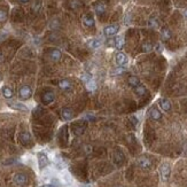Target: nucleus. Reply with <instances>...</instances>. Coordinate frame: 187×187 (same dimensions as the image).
Masks as SVG:
<instances>
[{
  "mask_svg": "<svg viewBox=\"0 0 187 187\" xmlns=\"http://www.w3.org/2000/svg\"><path fill=\"white\" fill-rule=\"evenodd\" d=\"M160 173H161V178L163 181H168L171 174V168L168 163H163L160 168Z\"/></svg>",
  "mask_w": 187,
  "mask_h": 187,
  "instance_id": "1",
  "label": "nucleus"
},
{
  "mask_svg": "<svg viewBox=\"0 0 187 187\" xmlns=\"http://www.w3.org/2000/svg\"><path fill=\"white\" fill-rule=\"evenodd\" d=\"M8 107H11L12 109L19 110V111H29V108L26 107L24 103L19 102V101H8L7 102Z\"/></svg>",
  "mask_w": 187,
  "mask_h": 187,
  "instance_id": "2",
  "label": "nucleus"
},
{
  "mask_svg": "<svg viewBox=\"0 0 187 187\" xmlns=\"http://www.w3.org/2000/svg\"><path fill=\"white\" fill-rule=\"evenodd\" d=\"M31 93H32V91H31V87L30 86H28V85H24V86H22L19 91V95L20 98L22 99V100H28L29 98L31 97Z\"/></svg>",
  "mask_w": 187,
  "mask_h": 187,
  "instance_id": "3",
  "label": "nucleus"
},
{
  "mask_svg": "<svg viewBox=\"0 0 187 187\" xmlns=\"http://www.w3.org/2000/svg\"><path fill=\"white\" fill-rule=\"evenodd\" d=\"M37 158H38V165L40 170H43L45 167H47V164H48V157H47V155L44 152H39L38 154H37Z\"/></svg>",
  "mask_w": 187,
  "mask_h": 187,
  "instance_id": "4",
  "label": "nucleus"
},
{
  "mask_svg": "<svg viewBox=\"0 0 187 187\" xmlns=\"http://www.w3.org/2000/svg\"><path fill=\"white\" fill-rule=\"evenodd\" d=\"M118 30H119V26L113 24V26H106V28L103 29V33H104V36H107V37H113V36H115V35L118 32Z\"/></svg>",
  "mask_w": 187,
  "mask_h": 187,
  "instance_id": "5",
  "label": "nucleus"
},
{
  "mask_svg": "<svg viewBox=\"0 0 187 187\" xmlns=\"http://www.w3.org/2000/svg\"><path fill=\"white\" fill-rule=\"evenodd\" d=\"M13 181L17 186H24L28 182V177L24 173H16L13 177Z\"/></svg>",
  "mask_w": 187,
  "mask_h": 187,
  "instance_id": "6",
  "label": "nucleus"
},
{
  "mask_svg": "<svg viewBox=\"0 0 187 187\" xmlns=\"http://www.w3.org/2000/svg\"><path fill=\"white\" fill-rule=\"evenodd\" d=\"M137 163L142 169H150V167H152V161L149 160L148 157H146V156H140L137 160Z\"/></svg>",
  "mask_w": 187,
  "mask_h": 187,
  "instance_id": "7",
  "label": "nucleus"
},
{
  "mask_svg": "<svg viewBox=\"0 0 187 187\" xmlns=\"http://www.w3.org/2000/svg\"><path fill=\"white\" fill-rule=\"evenodd\" d=\"M115 61L119 67H124V65L128 63V56L122 53V52H118L116 55H115Z\"/></svg>",
  "mask_w": 187,
  "mask_h": 187,
  "instance_id": "8",
  "label": "nucleus"
},
{
  "mask_svg": "<svg viewBox=\"0 0 187 187\" xmlns=\"http://www.w3.org/2000/svg\"><path fill=\"white\" fill-rule=\"evenodd\" d=\"M54 99H55V94H54V92H52V91H47L45 92L44 94H43V97H41V100H43V103L44 104H50L54 101Z\"/></svg>",
  "mask_w": 187,
  "mask_h": 187,
  "instance_id": "9",
  "label": "nucleus"
},
{
  "mask_svg": "<svg viewBox=\"0 0 187 187\" xmlns=\"http://www.w3.org/2000/svg\"><path fill=\"white\" fill-rule=\"evenodd\" d=\"M158 104H160V107H161L164 111H170V110H171V103H170V101H169L168 99H165V98H161V99L158 100Z\"/></svg>",
  "mask_w": 187,
  "mask_h": 187,
  "instance_id": "10",
  "label": "nucleus"
},
{
  "mask_svg": "<svg viewBox=\"0 0 187 187\" xmlns=\"http://www.w3.org/2000/svg\"><path fill=\"white\" fill-rule=\"evenodd\" d=\"M149 116H150L152 119H154V121H160L162 118V114L157 108H152V109L149 110Z\"/></svg>",
  "mask_w": 187,
  "mask_h": 187,
  "instance_id": "11",
  "label": "nucleus"
},
{
  "mask_svg": "<svg viewBox=\"0 0 187 187\" xmlns=\"http://www.w3.org/2000/svg\"><path fill=\"white\" fill-rule=\"evenodd\" d=\"M1 94H2V97L5 98V99L9 100V99L13 98V91H12L11 87H8V86H4L1 89Z\"/></svg>",
  "mask_w": 187,
  "mask_h": 187,
  "instance_id": "12",
  "label": "nucleus"
},
{
  "mask_svg": "<svg viewBox=\"0 0 187 187\" xmlns=\"http://www.w3.org/2000/svg\"><path fill=\"white\" fill-rule=\"evenodd\" d=\"M101 40L100 39H97V38H92L90 39L89 41H87V45H89V47L90 48H93V50H97V48H99L100 46H101Z\"/></svg>",
  "mask_w": 187,
  "mask_h": 187,
  "instance_id": "13",
  "label": "nucleus"
},
{
  "mask_svg": "<svg viewBox=\"0 0 187 187\" xmlns=\"http://www.w3.org/2000/svg\"><path fill=\"white\" fill-rule=\"evenodd\" d=\"M124 44H125V41H124V38H123L122 36H118L114 40V45H115V47H116L118 51H121L123 47H124Z\"/></svg>",
  "mask_w": 187,
  "mask_h": 187,
  "instance_id": "14",
  "label": "nucleus"
},
{
  "mask_svg": "<svg viewBox=\"0 0 187 187\" xmlns=\"http://www.w3.org/2000/svg\"><path fill=\"white\" fill-rule=\"evenodd\" d=\"M171 38V31H170V29L168 28H163L161 31V39L163 41H167L169 39Z\"/></svg>",
  "mask_w": 187,
  "mask_h": 187,
  "instance_id": "15",
  "label": "nucleus"
},
{
  "mask_svg": "<svg viewBox=\"0 0 187 187\" xmlns=\"http://www.w3.org/2000/svg\"><path fill=\"white\" fill-rule=\"evenodd\" d=\"M74 116V114H72V110L70 108H63L62 109V117H63V119L65 121H70L71 118Z\"/></svg>",
  "mask_w": 187,
  "mask_h": 187,
  "instance_id": "16",
  "label": "nucleus"
},
{
  "mask_svg": "<svg viewBox=\"0 0 187 187\" xmlns=\"http://www.w3.org/2000/svg\"><path fill=\"white\" fill-rule=\"evenodd\" d=\"M20 140L21 142L23 143V145H28L30 140H31V136H30V133H28V132H23V133H21V136H20Z\"/></svg>",
  "mask_w": 187,
  "mask_h": 187,
  "instance_id": "17",
  "label": "nucleus"
},
{
  "mask_svg": "<svg viewBox=\"0 0 187 187\" xmlns=\"http://www.w3.org/2000/svg\"><path fill=\"white\" fill-rule=\"evenodd\" d=\"M94 11H95V13L99 14V15H101L106 12V5L102 4V2H98L94 5Z\"/></svg>",
  "mask_w": 187,
  "mask_h": 187,
  "instance_id": "18",
  "label": "nucleus"
},
{
  "mask_svg": "<svg viewBox=\"0 0 187 187\" xmlns=\"http://www.w3.org/2000/svg\"><path fill=\"white\" fill-rule=\"evenodd\" d=\"M83 23L89 28H92L94 26V19L91 16V15H85L84 19H83Z\"/></svg>",
  "mask_w": 187,
  "mask_h": 187,
  "instance_id": "19",
  "label": "nucleus"
},
{
  "mask_svg": "<svg viewBox=\"0 0 187 187\" xmlns=\"http://www.w3.org/2000/svg\"><path fill=\"white\" fill-rule=\"evenodd\" d=\"M61 51H59V50H52L51 53H50V56H51V59L53 60V61H59L60 59H61Z\"/></svg>",
  "mask_w": 187,
  "mask_h": 187,
  "instance_id": "20",
  "label": "nucleus"
},
{
  "mask_svg": "<svg viewBox=\"0 0 187 187\" xmlns=\"http://www.w3.org/2000/svg\"><path fill=\"white\" fill-rule=\"evenodd\" d=\"M59 87H60L61 90L67 91L71 87V84L68 79H62V80H60V83H59Z\"/></svg>",
  "mask_w": 187,
  "mask_h": 187,
  "instance_id": "21",
  "label": "nucleus"
},
{
  "mask_svg": "<svg viewBox=\"0 0 187 187\" xmlns=\"http://www.w3.org/2000/svg\"><path fill=\"white\" fill-rule=\"evenodd\" d=\"M128 82H129L130 86H132V87H137V86L140 85V80H139V78L136 77V76H131V77H129Z\"/></svg>",
  "mask_w": 187,
  "mask_h": 187,
  "instance_id": "22",
  "label": "nucleus"
},
{
  "mask_svg": "<svg viewBox=\"0 0 187 187\" xmlns=\"http://www.w3.org/2000/svg\"><path fill=\"white\" fill-rule=\"evenodd\" d=\"M85 86H86V90L89 91V92H94V91L97 90V83H95L94 79H92V80H90V82H87V83L85 84Z\"/></svg>",
  "mask_w": 187,
  "mask_h": 187,
  "instance_id": "23",
  "label": "nucleus"
},
{
  "mask_svg": "<svg viewBox=\"0 0 187 187\" xmlns=\"http://www.w3.org/2000/svg\"><path fill=\"white\" fill-rule=\"evenodd\" d=\"M134 92H136L138 95H145L147 91H146V87H145V86H142V85H139V86L134 87Z\"/></svg>",
  "mask_w": 187,
  "mask_h": 187,
  "instance_id": "24",
  "label": "nucleus"
},
{
  "mask_svg": "<svg viewBox=\"0 0 187 187\" xmlns=\"http://www.w3.org/2000/svg\"><path fill=\"white\" fill-rule=\"evenodd\" d=\"M80 79L83 80V83H84V84H86L87 82L92 80V79H93V77H92V75H91L90 72H84V74L80 76Z\"/></svg>",
  "mask_w": 187,
  "mask_h": 187,
  "instance_id": "25",
  "label": "nucleus"
},
{
  "mask_svg": "<svg viewBox=\"0 0 187 187\" xmlns=\"http://www.w3.org/2000/svg\"><path fill=\"white\" fill-rule=\"evenodd\" d=\"M152 50H153V45L150 43H143L142 44V51L143 52L147 53V52H150Z\"/></svg>",
  "mask_w": 187,
  "mask_h": 187,
  "instance_id": "26",
  "label": "nucleus"
},
{
  "mask_svg": "<svg viewBox=\"0 0 187 187\" xmlns=\"http://www.w3.org/2000/svg\"><path fill=\"white\" fill-rule=\"evenodd\" d=\"M125 71V68L124 67H118L116 69H114V70L111 71V75H121Z\"/></svg>",
  "mask_w": 187,
  "mask_h": 187,
  "instance_id": "27",
  "label": "nucleus"
},
{
  "mask_svg": "<svg viewBox=\"0 0 187 187\" xmlns=\"http://www.w3.org/2000/svg\"><path fill=\"white\" fill-rule=\"evenodd\" d=\"M123 160H124V157H123V154L121 152L115 153V162H117V163H122Z\"/></svg>",
  "mask_w": 187,
  "mask_h": 187,
  "instance_id": "28",
  "label": "nucleus"
},
{
  "mask_svg": "<svg viewBox=\"0 0 187 187\" xmlns=\"http://www.w3.org/2000/svg\"><path fill=\"white\" fill-rule=\"evenodd\" d=\"M7 19V14L5 11H1L0 9V22H4V21H6Z\"/></svg>",
  "mask_w": 187,
  "mask_h": 187,
  "instance_id": "29",
  "label": "nucleus"
},
{
  "mask_svg": "<svg viewBox=\"0 0 187 187\" xmlns=\"http://www.w3.org/2000/svg\"><path fill=\"white\" fill-rule=\"evenodd\" d=\"M148 23H149V26H154V28H155V26H158V23H157V20H156V19H150V20H149Z\"/></svg>",
  "mask_w": 187,
  "mask_h": 187,
  "instance_id": "30",
  "label": "nucleus"
},
{
  "mask_svg": "<svg viewBox=\"0 0 187 187\" xmlns=\"http://www.w3.org/2000/svg\"><path fill=\"white\" fill-rule=\"evenodd\" d=\"M70 6H71V8H76V7H78L79 6V0H71Z\"/></svg>",
  "mask_w": 187,
  "mask_h": 187,
  "instance_id": "31",
  "label": "nucleus"
},
{
  "mask_svg": "<svg viewBox=\"0 0 187 187\" xmlns=\"http://www.w3.org/2000/svg\"><path fill=\"white\" fill-rule=\"evenodd\" d=\"M130 122L136 126V125H138V122H139V121H138V118H137L136 116H130Z\"/></svg>",
  "mask_w": 187,
  "mask_h": 187,
  "instance_id": "32",
  "label": "nucleus"
},
{
  "mask_svg": "<svg viewBox=\"0 0 187 187\" xmlns=\"http://www.w3.org/2000/svg\"><path fill=\"white\" fill-rule=\"evenodd\" d=\"M40 187H58V186H55V185H53V184H47V185H43V186H40Z\"/></svg>",
  "mask_w": 187,
  "mask_h": 187,
  "instance_id": "33",
  "label": "nucleus"
},
{
  "mask_svg": "<svg viewBox=\"0 0 187 187\" xmlns=\"http://www.w3.org/2000/svg\"><path fill=\"white\" fill-rule=\"evenodd\" d=\"M156 50H157V51H158V52H161L162 50H163V47H162V46H161V44H158V45L156 46Z\"/></svg>",
  "mask_w": 187,
  "mask_h": 187,
  "instance_id": "34",
  "label": "nucleus"
},
{
  "mask_svg": "<svg viewBox=\"0 0 187 187\" xmlns=\"http://www.w3.org/2000/svg\"><path fill=\"white\" fill-rule=\"evenodd\" d=\"M30 0H20V2H22V4H26V2H29Z\"/></svg>",
  "mask_w": 187,
  "mask_h": 187,
  "instance_id": "35",
  "label": "nucleus"
},
{
  "mask_svg": "<svg viewBox=\"0 0 187 187\" xmlns=\"http://www.w3.org/2000/svg\"><path fill=\"white\" fill-rule=\"evenodd\" d=\"M185 16H186V17H187V9H186V11H185Z\"/></svg>",
  "mask_w": 187,
  "mask_h": 187,
  "instance_id": "36",
  "label": "nucleus"
}]
</instances>
